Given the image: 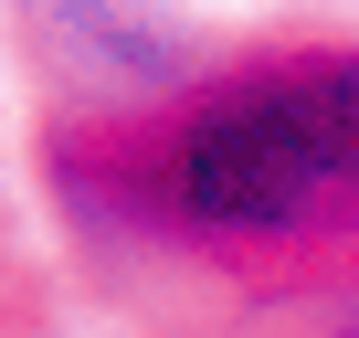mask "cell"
<instances>
[{
    "mask_svg": "<svg viewBox=\"0 0 359 338\" xmlns=\"http://www.w3.org/2000/svg\"><path fill=\"white\" fill-rule=\"evenodd\" d=\"M116 338H359V275L264 306H212V317H116Z\"/></svg>",
    "mask_w": 359,
    "mask_h": 338,
    "instance_id": "7a4b0ae2",
    "label": "cell"
},
{
    "mask_svg": "<svg viewBox=\"0 0 359 338\" xmlns=\"http://www.w3.org/2000/svg\"><path fill=\"white\" fill-rule=\"evenodd\" d=\"M64 317H74V296H64V275L32 233V201L0 169V338H64Z\"/></svg>",
    "mask_w": 359,
    "mask_h": 338,
    "instance_id": "3957f363",
    "label": "cell"
},
{
    "mask_svg": "<svg viewBox=\"0 0 359 338\" xmlns=\"http://www.w3.org/2000/svg\"><path fill=\"white\" fill-rule=\"evenodd\" d=\"M22 32V201L64 296L212 317L359 275V22L169 32L127 0H0Z\"/></svg>",
    "mask_w": 359,
    "mask_h": 338,
    "instance_id": "6da1fadb",
    "label": "cell"
}]
</instances>
